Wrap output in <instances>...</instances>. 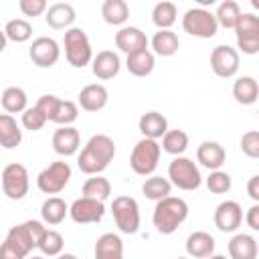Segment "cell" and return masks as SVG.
<instances>
[{
  "label": "cell",
  "mask_w": 259,
  "mask_h": 259,
  "mask_svg": "<svg viewBox=\"0 0 259 259\" xmlns=\"http://www.w3.org/2000/svg\"><path fill=\"white\" fill-rule=\"evenodd\" d=\"M113 158H115L113 140L105 134H95L87 140L81 154L77 156V166L83 174L95 176V174H101L111 164Z\"/></svg>",
  "instance_id": "obj_1"
},
{
  "label": "cell",
  "mask_w": 259,
  "mask_h": 259,
  "mask_svg": "<svg viewBox=\"0 0 259 259\" xmlns=\"http://www.w3.org/2000/svg\"><path fill=\"white\" fill-rule=\"evenodd\" d=\"M188 217V204L184 198L166 196L156 202L152 212V223L160 235H172Z\"/></svg>",
  "instance_id": "obj_2"
},
{
  "label": "cell",
  "mask_w": 259,
  "mask_h": 259,
  "mask_svg": "<svg viewBox=\"0 0 259 259\" xmlns=\"http://www.w3.org/2000/svg\"><path fill=\"white\" fill-rule=\"evenodd\" d=\"M63 47H65V59H67V63L71 67L83 69V67L91 65V61H93V49H91L89 36H87V32L83 28L71 26L69 30H65Z\"/></svg>",
  "instance_id": "obj_3"
},
{
  "label": "cell",
  "mask_w": 259,
  "mask_h": 259,
  "mask_svg": "<svg viewBox=\"0 0 259 259\" xmlns=\"http://www.w3.org/2000/svg\"><path fill=\"white\" fill-rule=\"evenodd\" d=\"M45 229H47V227H45L40 221H24V223H20V225H14V227L8 231V235H6L4 241H6L8 245H12V247L26 259L28 253H30L34 247H38V241H40Z\"/></svg>",
  "instance_id": "obj_4"
},
{
  "label": "cell",
  "mask_w": 259,
  "mask_h": 259,
  "mask_svg": "<svg viewBox=\"0 0 259 259\" xmlns=\"http://www.w3.org/2000/svg\"><path fill=\"white\" fill-rule=\"evenodd\" d=\"M160 154H162V148L158 140L142 138L130 154V166L138 176H152L154 170L158 168Z\"/></svg>",
  "instance_id": "obj_5"
},
{
  "label": "cell",
  "mask_w": 259,
  "mask_h": 259,
  "mask_svg": "<svg viewBox=\"0 0 259 259\" xmlns=\"http://www.w3.org/2000/svg\"><path fill=\"white\" fill-rule=\"evenodd\" d=\"M168 180H170L172 186H176L180 190H186V192L196 190L202 184V176H200V170H198L196 162L186 158V156H176L170 162Z\"/></svg>",
  "instance_id": "obj_6"
},
{
  "label": "cell",
  "mask_w": 259,
  "mask_h": 259,
  "mask_svg": "<svg viewBox=\"0 0 259 259\" xmlns=\"http://www.w3.org/2000/svg\"><path fill=\"white\" fill-rule=\"evenodd\" d=\"M111 214L115 227L125 235H136L140 231V206L132 196H115L111 202Z\"/></svg>",
  "instance_id": "obj_7"
},
{
  "label": "cell",
  "mask_w": 259,
  "mask_h": 259,
  "mask_svg": "<svg viewBox=\"0 0 259 259\" xmlns=\"http://www.w3.org/2000/svg\"><path fill=\"white\" fill-rule=\"evenodd\" d=\"M182 28L186 34L196 38H212L219 30L214 14L206 8H190L182 16Z\"/></svg>",
  "instance_id": "obj_8"
},
{
  "label": "cell",
  "mask_w": 259,
  "mask_h": 259,
  "mask_svg": "<svg viewBox=\"0 0 259 259\" xmlns=\"http://www.w3.org/2000/svg\"><path fill=\"white\" fill-rule=\"evenodd\" d=\"M71 180V166L65 160H57L49 164L36 176V186L45 194H59Z\"/></svg>",
  "instance_id": "obj_9"
},
{
  "label": "cell",
  "mask_w": 259,
  "mask_h": 259,
  "mask_svg": "<svg viewBox=\"0 0 259 259\" xmlns=\"http://www.w3.org/2000/svg\"><path fill=\"white\" fill-rule=\"evenodd\" d=\"M237 47L245 55H257L259 53V18L253 12H241L237 24Z\"/></svg>",
  "instance_id": "obj_10"
},
{
  "label": "cell",
  "mask_w": 259,
  "mask_h": 259,
  "mask_svg": "<svg viewBox=\"0 0 259 259\" xmlns=\"http://www.w3.org/2000/svg\"><path fill=\"white\" fill-rule=\"evenodd\" d=\"M28 170L22 164L12 162L2 170V192L10 200H22L28 194Z\"/></svg>",
  "instance_id": "obj_11"
},
{
  "label": "cell",
  "mask_w": 259,
  "mask_h": 259,
  "mask_svg": "<svg viewBox=\"0 0 259 259\" xmlns=\"http://www.w3.org/2000/svg\"><path fill=\"white\" fill-rule=\"evenodd\" d=\"M239 51L229 45H219L210 53V69L221 79H231L239 71Z\"/></svg>",
  "instance_id": "obj_12"
},
{
  "label": "cell",
  "mask_w": 259,
  "mask_h": 259,
  "mask_svg": "<svg viewBox=\"0 0 259 259\" xmlns=\"http://www.w3.org/2000/svg\"><path fill=\"white\" fill-rule=\"evenodd\" d=\"M105 214V204L101 200L95 198H75L69 206V217L77 223V225H91V223H99Z\"/></svg>",
  "instance_id": "obj_13"
},
{
  "label": "cell",
  "mask_w": 259,
  "mask_h": 259,
  "mask_svg": "<svg viewBox=\"0 0 259 259\" xmlns=\"http://www.w3.org/2000/svg\"><path fill=\"white\" fill-rule=\"evenodd\" d=\"M28 57L30 61L40 67V69H49L53 67L59 57H61V49H59V42L51 36H38L32 40L30 49H28Z\"/></svg>",
  "instance_id": "obj_14"
},
{
  "label": "cell",
  "mask_w": 259,
  "mask_h": 259,
  "mask_svg": "<svg viewBox=\"0 0 259 259\" xmlns=\"http://www.w3.org/2000/svg\"><path fill=\"white\" fill-rule=\"evenodd\" d=\"M214 227L221 233H235L243 223V208L237 200H223L214 208Z\"/></svg>",
  "instance_id": "obj_15"
},
{
  "label": "cell",
  "mask_w": 259,
  "mask_h": 259,
  "mask_svg": "<svg viewBox=\"0 0 259 259\" xmlns=\"http://www.w3.org/2000/svg\"><path fill=\"white\" fill-rule=\"evenodd\" d=\"M115 47L125 55L146 51L148 49V36L138 26H121L115 32Z\"/></svg>",
  "instance_id": "obj_16"
},
{
  "label": "cell",
  "mask_w": 259,
  "mask_h": 259,
  "mask_svg": "<svg viewBox=\"0 0 259 259\" xmlns=\"http://www.w3.org/2000/svg\"><path fill=\"white\" fill-rule=\"evenodd\" d=\"M81 146V136L77 132V127L73 125H59L53 134V150L63 156V158H69V156H75L77 150Z\"/></svg>",
  "instance_id": "obj_17"
},
{
  "label": "cell",
  "mask_w": 259,
  "mask_h": 259,
  "mask_svg": "<svg viewBox=\"0 0 259 259\" xmlns=\"http://www.w3.org/2000/svg\"><path fill=\"white\" fill-rule=\"evenodd\" d=\"M77 14H75V8L69 4V2H55L47 8L45 12V20L51 28L55 30H69L75 22Z\"/></svg>",
  "instance_id": "obj_18"
},
{
  "label": "cell",
  "mask_w": 259,
  "mask_h": 259,
  "mask_svg": "<svg viewBox=\"0 0 259 259\" xmlns=\"http://www.w3.org/2000/svg\"><path fill=\"white\" fill-rule=\"evenodd\" d=\"M109 93L101 83H89L79 91V105L89 113H97L107 105Z\"/></svg>",
  "instance_id": "obj_19"
},
{
  "label": "cell",
  "mask_w": 259,
  "mask_h": 259,
  "mask_svg": "<svg viewBox=\"0 0 259 259\" xmlns=\"http://www.w3.org/2000/svg\"><path fill=\"white\" fill-rule=\"evenodd\" d=\"M119 69H121V61L113 51H99L91 61V71L101 81L113 79L119 73Z\"/></svg>",
  "instance_id": "obj_20"
},
{
  "label": "cell",
  "mask_w": 259,
  "mask_h": 259,
  "mask_svg": "<svg viewBox=\"0 0 259 259\" xmlns=\"http://www.w3.org/2000/svg\"><path fill=\"white\" fill-rule=\"evenodd\" d=\"M214 237L206 231H194L186 239V253L190 259H206L214 255Z\"/></svg>",
  "instance_id": "obj_21"
},
{
  "label": "cell",
  "mask_w": 259,
  "mask_h": 259,
  "mask_svg": "<svg viewBox=\"0 0 259 259\" xmlns=\"http://www.w3.org/2000/svg\"><path fill=\"white\" fill-rule=\"evenodd\" d=\"M196 160H198L200 166L208 168L210 172H212V170H221V166H223L225 160H227V152H225V148H223L219 142L206 140V142H202V144L196 148Z\"/></svg>",
  "instance_id": "obj_22"
},
{
  "label": "cell",
  "mask_w": 259,
  "mask_h": 259,
  "mask_svg": "<svg viewBox=\"0 0 259 259\" xmlns=\"http://www.w3.org/2000/svg\"><path fill=\"white\" fill-rule=\"evenodd\" d=\"M257 239L247 233H237L229 241V259H257Z\"/></svg>",
  "instance_id": "obj_23"
},
{
  "label": "cell",
  "mask_w": 259,
  "mask_h": 259,
  "mask_svg": "<svg viewBox=\"0 0 259 259\" xmlns=\"http://www.w3.org/2000/svg\"><path fill=\"white\" fill-rule=\"evenodd\" d=\"M93 259H123V241L115 233H103L95 241Z\"/></svg>",
  "instance_id": "obj_24"
},
{
  "label": "cell",
  "mask_w": 259,
  "mask_h": 259,
  "mask_svg": "<svg viewBox=\"0 0 259 259\" xmlns=\"http://www.w3.org/2000/svg\"><path fill=\"white\" fill-rule=\"evenodd\" d=\"M138 127H140V132H142L144 138H148V140H160L168 132V119L160 111H146L140 117Z\"/></svg>",
  "instance_id": "obj_25"
},
{
  "label": "cell",
  "mask_w": 259,
  "mask_h": 259,
  "mask_svg": "<svg viewBox=\"0 0 259 259\" xmlns=\"http://www.w3.org/2000/svg\"><path fill=\"white\" fill-rule=\"evenodd\" d=\"M125 67L127 71L134 75V77H148L154 67H156V57L152 51H138V53H132L127 55L125 59Z\"/></svg>",
  "instance_id": "obj_26"
},
{
  "label": "cell",
  "mask_w": 259,
  "mask_h": 259,
  "mask_svg": "<svg viewBox=\"0 0 259 259\" xmlns=\"http://www.w3.org/2000/svg\"><path fill=\"white\" fill-rule=\"evenodd\" d=\"M233 97L241 105H253L259 97V85H257L255 77H251V75L239 77L233 83Z\"/></svg>",
  "instance_id": "obj_27"
},
{
  "label": "cell",
  "mask_w": 259,
  "mask_h": 259,
  "mask_svg": "<svg viewBox=\"0 0 259 259\" xmlns=\"http://www.w3.org/2000/svg\"><path fill=\"white\" fill-rule=\"evenodd\" d=\"M69 214V204L61 196H49L40 206V219L45 225H61Z\"/></svg>",
  "instance_id": "obj_28"
},
{
  "label": "cell",
  "mask_w": 259,
  "mask_h": 259,
  "mask_svg": "<svg viewBox=\"0 0 259 259\" xmlns=\"http://www.w3.org/2000/svg\"><path fill=\"white\" fill-rule=\"evenodd\" d=\"M20 142H22V130L16 123V119L10 113H0V146L12 150L20 146Z\"/></svg>",
  "instance_id": "obj_29"
},
{
  "label": "cell",
  "mask_w": 259,
  "mask_h": 259,
  "mask_svg": "<svg viewBox=\"0 0 259 259\" xmlns=\"http://www.w3.org/2000/svg\"><path fill=\"white\" fill-rule=\"evenodd\" d=\"M150 45H152L154 53L160 55V57H172V55H176L178 49H180L178 34L172 32V30H158V32H154Z\"/></svg>",
  "instance_id": "obj_30"
},
{
  "label": "cell",
  "mask_w": 259,
  "mask_h": 259,
  "mask_svg": "<svg viewBox=\"0 0 259 259\" xmlns=\"http://www.w3.org/2000/svg\"><path fill=\"white\" fill-rule=\"evenodd\" d=\"M101 16L107 24L121 26L130 18V6L123 0H105L101 4Z\"/></svg>",
  "instance_id": "obj_31"
},
{
  "label": "cell",
  "mask_w": 259,
  "mask_h": 259,
  "mask_svg": "<svg viewBox=\"0 0 259 259\" xmlns=\"http://www.w3.org/2000/svg\"><path fill=\"white\" fill-rule=\"evenodd\" d=\"M81 192H83V196H87V198H95V200L105 202V200L111 196V184H109V180L103 178L101 174H95V176H89V178L83 182Z\"/></svg>",
  "instance_id": "obj_32"
},
{
  "label": "cell",
  "mask_w": 259,
  "mask_h": 259,
  "mask_svg": "<svg viewBox=\"0 0 259 259\" xmlns=\"http://www.w3.org/2000/svg\"><path fill=\"white\" fill-rule=\"evenodd\" d=\"M0 103H2V107H4V111L6 113H22L28 105V97H26V93H24V89H20V87H6L4 91H2V97H0Z\"/></svg>",
  "instance_id": "obj_33"
},
{
  "label": "cell",
  "mask_w": 259,
  "mask_h": 259,
  "mask_svg": "<svg viewBox=\"0 0 259 259\" xmlns=\"http://www.w3.org/2000/svg\"><path fill=\"white\" fill-rule=\"evenodd\" d=\"M170 190H172L170 180H168V178H162V176H156V174L148 176V178L144 180V184H142L144 196L150 198V200H154V202H158V200L170 196Z\"/></svg>",
  "instance_id": "obj_34"
},
{
  "label": "cell",
  "mask_w": 259,
  "mask_h": 259,
  "mask_svg": "<svg viewBox=\"0 0 259 259\" xmlns=\"http://www.w3.org/2000/svg\"><path fill=\"white\" fill-rule=\"evenodd\" d=\"M178 8L174 2H158L152 8V22L158 26V30H170V26L176 22Z\"/></svg>",
  "instance_id": "obj_35"
},
{
  "label": "cell",
  "mask_w": 259,
  "mask_h": 259,
  "mask_svg": "<svg viewBox=\"0 0 259 259\" xmlns=\"http://www.w3.org/2000/svg\"><path fill=\"white\" fill-rule=\"evenodd\" d=\"M160 148L168 154H172L174 158L176 156H182L188 148V134L184 130H168L164 136H162V144Z\"/></svg>",
  "instance_id": "obj_36"
},
{
  "label": "cell",
  "mask_w": 259,
  "mask_h": 259,
  "mask_svg": "<svg viewBox=\"0 0 259 259\" xmlns=\"http://www.w3.org/2000/svg\"><path fill=\"white\" fill-rule=\"evenodd\" d=\"M241 16V6L235 0H225L219 4L217 12H214V20L219 26L223 28H235L237 20Z\"/></svg>",
  "instance_id": "obj_37"
},
{
  "label": "cell",
  "mask_w": 259,
  "mask_h": 259,
  "mask_svg": "<svg viewBox=\"0 0 259 259\" xmlns=\"http://www.w3.org/2000/svg\"><path fill=\"white\" fill-rule=\"evenodd\" d=\"M63 247H65V239L59 231H53V229H45L40 241H38V249L45 257H57L63 253Z\"/></svg>",
  "instance_id": "obj_38"
},
{
  "label": "cell",
  "mask_w": 259,
  "mask_h": 259,
  "mask_svg": "<svg viewBox=\"0 0 259 259\" xmlns=\"http://www.w3.org/2000/svg\"><path fill=\"white\" fill-rule=\"evenodd\" d=\"M4 34L12 42H26L32 36V24L24 18H12L4 26Z\"/></svg>",
  "instance_id": "obj_39"
},
{
  "label": "cell",
  "mask_w": 259,
  "mask_h": 259,
  "mask_svg": "<svg viewBox=\"0 0 259 259\" xmlns=\"http://www.w3.org/2000/svg\"><path fill=\"white\" fill-rule=\"evenodd\" d=\"M79 117V105L69 99H61L57 105V111L53 115V121L57 125H73Z\"/></svg>",
  "instance_id": "obj_40"
},
{
  "label": "cell",
  "mask_w": 259,
  "mask_h": 259,
  "mask_svg": "<svg viewBox=\"0 0 259 259\" xmlns=\"http://www.w3.org/2000/svg\"><path fill=\"white\" fill-rule=\"evenodd\" d=\"M233 186V180H231V174L229 172H223V170H212L206 178V188L212 192V194H225L229 192Z\"/></svg>",
  "instance_id": "obj_41"
},
{
  "label": "cell",
  "mask_w": 259,
  "mask_h": 259,
  "mask_svg": "<svg viewBox=\"0 0 259 259\" xmlns=\"http://www.w3.org/2000/svg\"><path fill=\"white\" fill-rule=\"evenodd\" d=\"M20 121H22V127H24V130H30V132H38V130H42L45 123H47L45 115H42L34 105H32V107H26V109L22 111Z\"/></svg>",
  "instance_id": "obj_42"
},
{
  "label": "cell",
  "mask_w": 259,
  "mask_h": 259,
  "mask_svg": "<svg viewBox=\"0 0 259 259\" xmlns=\"http://www.w3.org/2000/svg\"><path fill=\"white\" fill-rule=\"evenodd\" d=\"M241 152L247 158H251V160L259 158V132L257 130H251V132L243 134V138H241Z\"/></svg>",
  "instance_id": "obj_43"
},
{
  "label": "cell",
  "mask_w": 259,
  "mask_h": 259,
  "mask_svg": "<svg viewBox=\"0 0 259 259\" xmlns=\"http://www.w3.org/2000/svg\"><path fill=\"white\" fill-rule=\"evenodd\" d=\"M59 101H61V99H59L57 95L47 93V95H40V97H38V101L34 103V107L45 115L47 121H53V115H55V111H57Z\"/></svg>",
  "instance_id": "obj_44"
},
{
  "label": "cell",
  "mask_w": 259,
  "mask_h": 259,
  "mask_svg": "<svg viewBox=\"0 0 259 259\" xmlns=\"http://www.w3.org/2000/svg\"><path fill=\"white\" fill-rule=\"evenodd\" d=\"M18 8H20V12L24 14V16H40V14H45L47 12V2L45 0H20L18 2Z\"/></svg>",
  "instance_id": "obj_45"
},
{
  "label": "cell",
  "mask_w": 259,
  "mask_h": 259,
  "mask_svg": "<svg viewBox=\"0 0 259 259\" xmlns=\"http://www.w3.org/2000/svg\"><path fill=\"white\" fill-rule=\"evenodd\" d=\"M245 221H247V225H249L253 231H259V204H257V202L247 208Z\"/></svg>",
  "instance_id": "obj_46"
},
{
  "label": "cell",
  "mask_w": 259,
  "mask_h": 259,
  "mask_svg": "<svg viewBox=\"0 0 259 259\" xmlns=\"http://www.w3.org/2000/svg\"><path fill=\"white\" fill-rule=\"evenodd\" d=\"M0 259H24L12 245H8L6 241L0 245Z\"/></svg>",
  "instance_id": "obj_47"
},
{
  "label": "cell",
  "mask_w": 259,
  "mask_h": 259,
  "mask_svg": "<svg viewBox=\"0 0 259 259\" xmlns=\"http://www.w3.org/2000/svg\"><path fill=\"white\" fill-rule=\"evenodd\" d=\"M247 194L253 198V202H259V176H251L247 182Z\"/></svg>",
  "instance_id": "obj_48"
},
{
  "label": "cell",
  "mask_w": 259,
  "mask_h": 259,
  "mask_svg": "<svg viewBox=\"0 0 259 259\" xmlns=\"http://www.w3.org/2000/svg\"><path fill=\"white\" fill-rule=\"evenodd\" d=\"M6 42H8V38H6V34H4V30H0V53L6 49Z\"/></svg>",
  "instance_id": "obj_49"
},
{
  "label": "cell",
  "mask_w": 259,
  "mask_h": 259,
  "mask_svg": "<svg viewBox=\"0 0 259 259\" xmlns=\"http://www.w3.org/2000/svg\"><path fill=\"white\" fill-rule=\"evenodd\" d=\"M57 259H79V257L73 253H61V255H57Z\"/></svg>",
  "instance_id": "obj_50"
},
{
  "label": "cell",
  "mask_w": 259,
  "mask_h": 259,
  "mask_svg": "<svg viewBox=\"0 0 259 259\" xmlns=\"http://www.w3.org/2000/svg\"><path fill=\"white\" fill-rule=\"evenodd\" d=\"M206 259H229V257H225V255H210V257H206Z\"/></svg>",
  "instance_id": "obj_51"
},
{
  "label": "cell",
  "mask_w": 259,
  "mask_h": 259,
  "mask_svg": "<svg viewBox=\"0 0 259 259\" xmlns=\"http://www.w3.org/2000/svg\"><path fill=\"white\" fill-rule=\"evenodd\" d=\"M28 259H45V255H32V257H28Z\"/></svg>",
  "instance_id": "obj_52"
},
{
  "label": "cell",
  "mask_w": 259,
  "mask_h": 259,
  "mask_svg": "<svg viewBox=\"0 0 259 259\" xmlns=\"http://www.w3.org/2000/svg\"><path fill=\"white\" fill-rule=\"evenodd\" d=\"M178 259H190V257H178Z\"/></svg>",
  "instance_id": "obj_53"
}]
</instances>
